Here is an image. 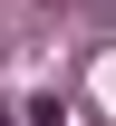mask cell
Segmentation results:
<instances>
[{
	"label": "cell",
	"mask_w": 116,
	"mask_h": 126,
	"mask_svg": "<svg viewBox=\"0 0 116 126\" xmlns=\"http://www.w3.org/2000/svg\"><path fill=\"white\" fill-rule=\"evenodd\" d=\"M0 126H19V116H10V107H0Z\"/></svg>",
	"instance_id": "obj_2"
},
{
	"label": "cell",
	"mask_w": 116,
	"mask_h": 126,
	"mask_svg": "<svg viewBox=\"0 0 116 126\" xmlns=\"http://www.w3.org/2000/svg\"><path fill=\"white\" fill-rule=\"evenodd\" d=\"M19 126H68V116H58V97H39V107L19 116Z\"/></svg>",
	"instance_id": "obj_1"
}]
</instances>
